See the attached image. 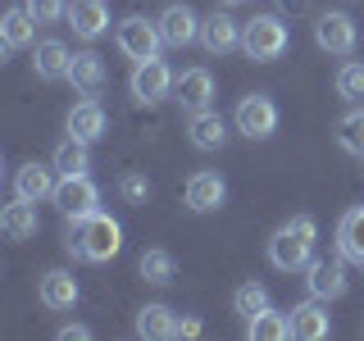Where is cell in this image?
I'll list each match as a JSON object with an SVG mask.
<instances>
[{"label": "cell", "mask_w": 364, "mask_h": 341, "mask_svg": "<svg viewBox=\"0 0 364 341\" xmlns=\"http://www.w3.org/2000/svg\"><path fill=\"white\" fill-rule=\"evenodd\" d=\"M68 255L87 259V264H105V259H114L123 250V227L119 219H109L105 210L87 214L82 223H68V242H64Z\"/></svg>", "instance_id": "obj_1"}, {"label": "cell", "mask_w": 364, "mask_h": 341, "mask_svg": "<svg viewBox=\"0 0 364 341\" xmlns=\"http://www.w3.org/2000/svg\"><path fill=\"white\" fill-rule=\"evenodd\" d=\"M314 250H318V223L310 214H296L269 237V264L282 273H301V269H310Z\"/></svg>", "instance_id": "obj_2"}, {"label": "cell", "mask_w": 364, "mask_h": 341, "mask_svg": "<svg viewBox=\"0 0 364 341\" xmlns=\"http://www.w3.org/2000/svg\"><path fill=\"white\" fill-rule=\"evenodd\" d=\"M287 45H291V32H287V23H282V14H255V18L242 23V50H246V60L273 64V60L287 55Z\"/></svg>", "instance_id": "obj_3"}, {"label": "cell", "mask_w": 364, "mask_h": 341, "mask_svg": "<svg viewBox=\"0 0 364 341\" xmlns=\"http://www.w3.org/2000/svg\"><path fill=\"white\" fill-rule=\"evenodd\" d=\"M232 123L250 141H269V136L278 132V105H273V96H264V91H250V96L237 100Z\"/></svg>", "instance_id": "obj_4"}, {"label": "cell", "mask_w": 364, "mask_h": 341, "mask_svg": "<svg viewBox=\"0 0 364 341\" xmlns=\"http://www.w3.org/2000/svg\"><path fill=\"white\" fill-rule=\"evenodd\" d=\"M173 82H178V73L155 55V60L132 64V82H128V91H132L136 105H159V100L173 96Z\"/></svg>", "instance_id": "obj_5"}, {"label": "cell", "mask_w": 364, "mask_h": 341, "mask_svg": "<svg viewBox=\"0 0 364 341\" xmlns=\"http://www.w3.org/2000/svg\"><path fill=\"white\" fill-rule=\"evenodd\" d=\"M114 41H119V50L128 55L132 64H141V60H155V55H159L164 32H159V23H151V18L128 14V18L119 23V32H114Z\"/></svg>", "instance_id": "obj_6"}, {"label": "cell", "mask_w": 364, "mask_h": 341, "mask_svg": "<svg viewBox=\"0 0 364 341\" xmlns=\"http://www.w3.org/2000/svg\"><path fill=\"white\" fill-rule=\"evenodd\" d=\"M55 205H60L64 223H82L87 214L100 210V187L91 182L87 173H73V178H60V187H55Z\"/></svg>", "instance_id": "obj_7"}, {"label": "cell", "mask_w": 364, "mask_h": 341, "mask_svg": "<svg viewBox=\"0 0 364 341\" xmlns=\"http://www.w3.org/2000/svg\"><path fill=\"white\" fill-rule=\"evenodd\" d=\"M314 41H318V50H328V55H355L360 28L346 9H328V14L314 18Z\"/></svg>", "instance_id": "obj_8"}, {"label": "cell", "mask_w": 364, "mask_h": 341, "mask_svg": "<svg viewBox=\"0 0 364 341\" xmlns=\"http://www.w3.org/2000/svg\"><path fill=\"white\" fill-rule=\"evenodd\" d=\"M305 287H310V296H318V301H337V296L350 291V273H346V259H310V269H305Z\"/></svg>", "instance_id": "obj_9"}, {"label": "cell", "mask_w": 364, "mask_h": 341, "mask_svg": "<svg viewBox=\"0 0 364 341\" xmlns=\"http://www.w3.org/2000/svg\"><path fill=\"white\" fill-rule=\"evenodd\" d=\"M155 23H159V32H164V45H173V50H187L191 41H200V23H205V18H200L191 5H168Z\"/></svg>", "instance_id": "obj_10"}, {"label": "cell", "mask_w": 364, "mask_h": 341, "mask_svg": "<svg viewBox=\"0 0 364 341\" xmlns=\"http://www.w3.org/2000/svg\"><path fill=\"white\" fill-rule=\"evenodd\" d=\"M187 210L191 214H214V210H223V200H228V182L219 173H210V168H200V173H191L187 178Z\"/></svg>", "instance_id": "obj_11"}, {"label": "cell", "mask_w": 364, "mask_h": 341, "mask_svg": "<svg viewBox=\"0 0 364 341\" xmlns=\"http://www.w3.org/2000/svg\"><path fill=\"white\" fill-rule=\"evenodd\" d=\"M173 96L182 100L187 114L210 109L214 105V73H210V68H182L178 82H173Z\"/></svg>", "instance_id": "obj_12"}, {"label": "cell", "mask_w": 364, "mask_h": 341, "mask_svg": "<svg viewBox=\"0 0 364 341\" xmlns=\"http://www.w3.org/2000/svg\"><path fill=\"white\" fill-rule=\"evenodd\" d=\"M60 168L55 164H37V159H32V164H23L18 173H14V196H23V200H55V187H60Z\"/></svg>", "instance_id": "obj_13"}, {"label": "cell", "mask_w": 364, "mask_h": 341, "mask_svg": "<svg viewBox=\"0 0 364 341\" xmlns=\"http://www.w3.org/2000/svg\"><path fill=\"white\" fill-rule=\"evenodd\" d=\"M68 132L77 136V141H100V136L109 132V114H105V105H100L96 96H87V100H77L73 109H68Z\"/></svg>", "instance_id": "obj_14"}, {"label": "cell", "mask_w": 364, "mask_h": 341, "mask_svg": "<svg viewBox=\"0 0 364 341\" xmlns=\"http://www.w3.org/2000/svg\"><path fill=\"white\" fill-rule=\"evenodd\" d=\"M328 332H333V318H328V301L310 296V301H301V305L291 310V337H301V341H323Z\"/></svg>", "instance_id": "obj_15"}, {"label": "cell", "mask_w": 364, "mask_h": 341, "mask_svg": "<svg viewBox=\"0 0 364 341\" xmlns=\"http://www.w3.org/2000/svg\"><path fill=\"white\" fill-rule=\"evenodd\" d=\"M200 45L210 55H232L242 50V23H237L232 14H210L200 23Z\"/></svg>", "instance_id": "obj_16"}, {"label": "cell", "mask_w": 364, "mask_h": 341, "mask_svg": "<svg viewBox=\"0 0 364 341\" xmlns=\"http://www.w3.org/2000/svg\"><path fill=\"white\" fill-rule=\"evenodd\" d=\"M37 296H41L46 310L64 314V310H73V305H77V278H73L68 269H50V273H41Z\"/></svg>", "instance_id": "obj_17"}, {"label": "cell", "mask_w": 364, "mask_h": 341, "mask_svg": "<svg viewBox=\"0 0 364 341\" xmlns=\"http://www.w3.org/2000/svg\"><path fill=\"white\" fill-rule=\"evenodd\" d=\"M0 227H5L9 242H32V237H37V227H41V219H37V200L14 196L5 210H0Z\"/></svg>", "instance_id": "obj_18"}, {"label": "cell", "mask_w": 364, "mask_h": 341, "mask_svg": "<svg viewBox=\"0 0 364 341\" xmlns=\"http://www.w3.org/2000/svg\"><path fill=\"white\" fill-rule=\"evenodd\" d=\"M68 64H73V50H68L64 41H41L32 45V73L41 77V82H60V77H68Z\"/></svg>", "instance_id": "obj_19"}, {"label": "cell", "mask_w": 364, "mask_h": 341, "mask_svg": "<svg viewBox=\"0 0 364 341\" xmlns=\"http://www.w3.org/2000/svg\"><path fill=\"white\" fill-rule=\"evenodd\" d=\"M68 23H73V32H77L82 41L105 37V32H109V9H105V0H73V5H68Z\"/></svg>", "instance_id": "obj_20"}, {"label": "cell", "mask_w": 364, "mask_h": 341, "mask_svg": "<svg viewBox=\"0 0 364 341\" xmlns=\"http://www.w3.org/2000/svg\"><path fill=\"white\" fill-rule=\"evenodd\" d=\"M337 255L346 259V264L364 269V205L341 214V223H337Z\"/></svg>", "instance_id": "obj_21"}, {"label": "cell", "mask_w": 364, "mask_h": 341, "mask_svg": "<svg viewBox=\"0 0 364 341\" xmlns=\"http://www.w3.org/2000/svg\"><path fill=\"white\" fill-rule=\"evenodd\" d=\"M187 136H191V146H196V151H223V141H228L223 114L196 109V114H191V123H187Z\"/></svg>", "instance_id": "obj_22"}, {"label": "cell", "mask_w": 364, "mask_h": 341, "mask_svg": "<svg viewBox=\"0 0 364 341\" xmlns=\"http://www.w3.org/2000/svg\"><path fill=\"white\" fill-rule=\"evenodd\" d=\"M105 60H100L96 50H77L73 55V64H68V82H73L82 96H96L100 87H105Z\"/></svg>", "instance_id": "obj_23"}, {"label": "cell", "mask_w": 364, "mask_h": 341, "mask_svg": "<svg viewBox=\"0 0 364 341\" xmlns=\"http://www.w3.org/2000/svg\"><path fill=\"white\" fill-rule=\"evenodd\" d=\"M37 28H41V23L28 14V5H23V9H9V14L0 18L5 50H28V45H37Z\"/></svg>", "instance_id": "obj_24"}, {"label": "cell", "mask_w": 364, "mask_h": 341, "mask_svg": "<svg viewBox=\"0 0 364 341\" xmlns=\"http://www.w3.org/2000/svg\"><path fill=\"white\" fill-rule=\"evenodd\" d=\"M136 337H146V341L178 337V314L168 305H141L136 310Z\"/></svg>", "instance_id": "obj_25"}, {"label": "cell", "mask_w": 364, "mask_h": 341, "mask_svg": "<svg viewBox=\"0 0 364 341\" xmlns=\"http://www.w3.org/2000/svg\"><path fill=\"white\" fill-rule=\"evenodd\" d=\"M50 164L60 168V178H73V173H87L91 168V151H87V141H77L73 132L64 136L60 146L50 151Z\"/></svg>", "instance_id": "obj_26"}, {"label": "cell", "mask_w": 364, "mask_h": 341, "mask_svg": "<svg viewBox=\"0 0 364 341\" xmlns=\"http://www.w3.org/2000/svg\"><path fill=\"white\" fill-rule=\"evenodd\" d=\"M246 337L250 341H287L291 337V314H278L269 305V310H259L255 318H246Z\"/></svg>", "instance_id": "obj_27"}, {"label": "cell", "mask_w": 364, "mask_h": 341, "mask_svg": "<svg viewBox=\"0 0 364 341\" xmlns=\"http://www.w3.org/2000/svg\"><path fill=\"white\" fill-rule=\"evenodd\" d=\"M136 273H141L146 282H155V287H168V282L178 278V264L168 250H146L141 259H136Z\"/></svg>", "instance_id": "obj_28"}, {"label": "cell", "mask_w": 364, "mask_h": 341, "mask_svg": "<svg viewBox=\"0 0 364 341\" xmlns=\"http://www.w3.org/2000/svg\"><path fill=\"white\" fill-rule=\"evenodd\" d=\"M337 146L346 155L364 159V109H350V114H341V119H337Z\"/></svg>", "instance_id": "obj_29"}, {"label": "cell", "mask_w": 364, "mask_h": 341, "mask_svg": "<svg viewBox=\"0 0 364 341\" xmlns=\"http://www.w3.org/2000/svg\"><path fill=\"white\" fill-rule=\"evenodd\" d=\"M337 96L350 100V105L364 100V64L360 60H346V64L337 68Z\"/></svg>", "instance_id": "obj_30"}, {"label": "cell", "mask_w": 364, "mask_h": 341, "mask_svg": "<svg viewBox=\"0 0 364 341\" xmlns=\"http://www.w3.org/2000/svg\"><path fill=\"white\" fill-rule=\"evenodd\" d=\"M232 310L242 314V318H255L259 310H269V291L259 287V282H242L237 296H232Z\"/></svg>", "instance_id": "obj_31"}, {"label": "cell", "mask_w": 364, "mask_h": 341, "mask_svg": "<svg viewBox=\"0 0 364 341\" xmlns=\"http://www.w3.org/2000/svg\"><path fill=\"white\" fill-rule=\"evenodd\" d=\"M119 196L128 205H146V200H151V182H146L141 173H123L119 178Z\"/></svg>", "instance_id": "obj_32"}, {"label": "cell", "mask_w": 364, "mask_h": 341, "mask_svg": "<svg viewBox=\"0 0 364 341\" xmlns=\"http://www.w3.org/2000/svg\"><path fill=\"white\" fill-rule=\"evenodd\" d=\"M28 14L37 23H60L68 18V0H28Z\"/></svg>", "instance_id": "obj_33"}, {"label": "cell", "mask_w": 364, "mask_h": 341, "mask_svg": "<svg viewBox=\"0 0 364 341\" xmlns=\"http://www.w3.org/2000/svg\"><path fill=\"white\" fill-rule=\"evenodd\" d=\"M91 337V328H82V323H64L60 328V341H87Z\"/></svg>", "instance_id": "obj_34"}, {"label": "cell", "mask_w": 364, "mask_h": 341, "mask_svg": "<svg viewBox=\"0 0 364 341\" xmlns=\"http://www.w3.org/2000/svg\"><path fill=\"white\" fill-rule=\"evenodd\" d=\"M178 337H187V341H191V337H200V318H196V314L178 318Z\"/></svg>", "instance_id": "obj_35"}, {"label": "cell", "mask_w": 364, "mask_h": 341, "mask_svg": "<svg viewBox=\"0 0 364 341\" xmlns=\"http://www.w3.org/2000/svg\"><path fill=\"white\" fill-rule=\"evenodd\" d=\"M219 5H246V0H219Z\"/></svg>", "instance_id": "obj_36"}]
</instances>
